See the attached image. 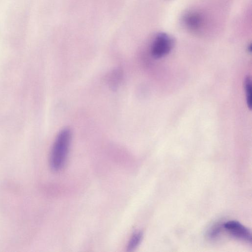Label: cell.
<instances>
[{"label":"cell","instance_id":"obj_1","mask_svg":"<svg viewBox=\"0 0 252 252\" xmlns=\"http://www.w3.org/2000/svg\"><path fill=\"white\" fill-rule=\"evenodd\" d=\"M72 139L69 129L62 130L58 135L50 156V165L55 172L62 170L67 161Z\"/></svg>","mask_w":252,"mask_h":252},{"label":"cell","instance_id":"obj_2","mask_svg":"<svg viewBox=\"0 0 252 252\" xmlns=\"http://www.w3.org/2000/svg\"><path fill=\"white\" fill-rule=\"evenodd\" d=\"M174 45V39L170 36L164 33H160L151 45V55L155 59L162 58L171 53Z\"/></svg>","mask_w":252,"mask_h":252},{"label":"cell","instance_id":"obj_3","mask_svg":"<svg viewBox=\"0 0 252 252\" xmlns=\"http://www.w3.org/2000/svg\"><path fill=\"white\" fill-rule=\"evenodd\" d=\"M223 228L233 236L248 243H251V232L239 222L235 221H228L223 224Z\"/></svg>","mask_w":252,"mask_h":252},{"label":"cell","instance_id":"obj_4","mask_svg":"<svg viewBox=\"0 0 252 252\" xmlns=\"http://www.w3.org/2000/svg\"><path fill=\"white\" fill-rule=\"evenodd\" d=\"M184 20L186 26L190 30L194 31L199 30L204 24L203 16L197 12H191L187 14Z\"/></svg>","mask_w":252,"mask_h":252},{"label":"cell","instance_id":"obj_5","mask_svg":"<svg viewBox=\"0 0 252 252\" xmlns=\"http://www.w3.org/2000/svg\"><path fill=\"white\" fill-rule=\"evenodd\" d=\"M143 238V233L141 232L136 233L131 237L128 244L127 249L128 251H133L140 244Z\"/></svg>","mask_w":252,"mask_h":252},{"label":"cell","instance_id":"obj_6","mask_svg":"<svg viewBox=\"0 0 252 252\" xmlns=\"http://www.w3.org/2000/svg\"><path fill=\"white\" fill-rule=\"evenodd\" d=\"M245 90L246 92V104L248 108L252 109V87L251 79L247 77L245 80Z\"/></svg>","mask_w":252,"mask_h":252},{"label":"cell","instance_id":"obj_7","mask_svg":"<svg viewBox=\"0 0 252 252\" xmlns=\"http://www.w3.org/2000/svg\"><path fill=\"white\" fill-rule=\"evenodd\" d=\"M223 228V224L217 223L214 225L207 233L208 238L211 240H215L219 236Z\"/></svg>","mask_w":252,"mask_h":252}]
</instances>
